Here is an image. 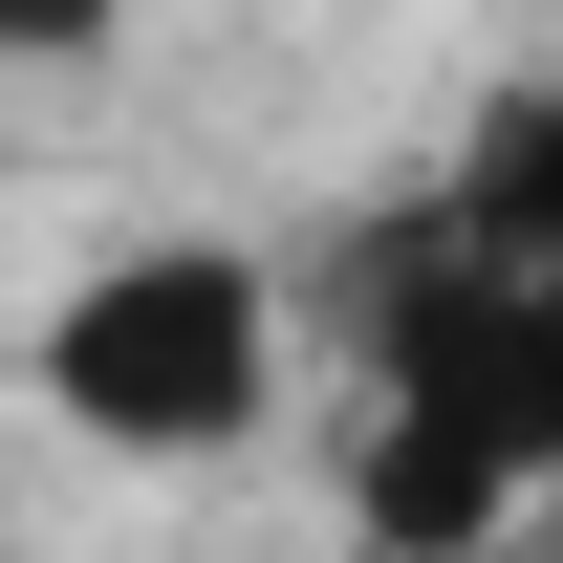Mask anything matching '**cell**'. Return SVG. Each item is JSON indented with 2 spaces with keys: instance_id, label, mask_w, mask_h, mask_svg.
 <instances>
[{
  "instance_id": "3957f363",
  "label": "cell",
  "mask_w": 563,
  "mask_h": 563,
  "mask_svg": "<svg viewBox=\"0 0 563 563\" xmlns=\"http://www.w3.org/2000/svg\"><path fill=\"white\" fill-rule=\"evenodd\" d=\"M131 0H0V66H109Z\"/></svg>"
},
{
  "instance_id": "6da1fadb",
  "label": "cell",
  "mask_w": 563,
  "mask_h": 563,
  "mask_svg": "<svg viewBox=\"0 0 563 563\" xmlns=\"http://www.w3.org/2000/svg\"><path fill=\"white\" fill-rule=\"evenodd\" d=\"M542 477H563V261L412 217L368 261V542L477 563Z\"/></svg>"
},
{
  "instance_id": "7a4b0ae2",
  "label": "cell",
  "mask_w": 563,
  "mask_h": 563,
  "mask_svg": "<svg viewBox=\"0 0 563 563\" xmlns=\"http://www.w3.org/2000/svg\"><path fill=\"white\" fill-rule=\"evenodd\" d=\"M22 368H44V412L87 433V455H239V433L282 412V261H239V239H131V261H87L44 325H22Z\"/></svg>"
}]
</instances>
